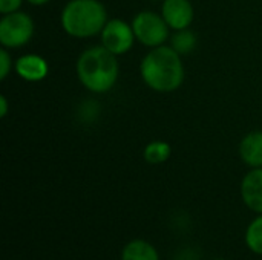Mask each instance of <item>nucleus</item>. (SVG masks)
Instances as JSON below:
<instances>
[{
	"instance_id": "nucleus-10",
	"label": "nucleus",
	"mask_w": 262,
	"mask_h": 260,
	"mask_svg": "<svg viewBox=\"0 0 262 260\" xmlns=\"http://www.w3.org/2000/svg\"><path fill=\"white\" fill-rule=\"evenodd\" d=\"M239 156L250 169L262 167V130L247 133L239 143Z\"/></svg>"
},
{
	"instance_id": "nucleus-15",
	"label": "nucleus",
	"mask_w": 262,
	"mask_h": 260,
	"mask_svg": "<svg viewBox=\"0 0 262 260\" xmlns=\"http://www.w3.org/2000/svg\"><path fill=\"white\" fill-rule=\"evenodd\" d=\"M12 67H14L12 57L9 55L6 48H2V51H0V80H6V77L9 75Z\"/></svg>"
},
{
	"instance_id": "nucleus-17",
	"label": "nucleus",
	"mask_w": 262,
	"mask_h": 260,
	"mask_svg": "<svg viewBox=\"0 0 262 260\" xmlns=\"http://www.w3.org/2000/svg\"><path fill=\"white\" fill-rule=\"evenodd\" d=\"M8 100H6V97L5 95H0V116L2 118H5L6 115H8Z\"/></svg>"
},
{
	"instance_id": "nucleus-11",
	"label": "nucleus",
	"mask_w": 262,
	"mask_h": 260,
	"mask_svg": "<svg viewBox=\"0 0 262 260\" xmlns=\"http://www.w3.org/2000/svg\"><path fill=\"white\" fill-rule=\"evenodd\" d=\"M121 260H160L157 248L143 239H135L126 244L121 253Z\"/></svg>"
},
{
	"instance_id": "nucleus-16",
	"label": "nucleus",
	"mask_w": 262,
	"mask_h": 260,
	"mask_svg": "<svg viewBox=\"0 0 262 260\" xmlns=\"http://www.w3.org/2000/svg\"><path fill=\"white\" fill-rule=\"evenodd\" d=\"M23 0H0V12L2 14H11L20 9Z\"/></svg>"
},
{
	"instance_id": "nucleus-3",
	"label": "nucleus",
	"mask_w": 262,
	"mask_h": 260,
	"mask_svg": "<svg viewBox=\"0 0 262 260\" xmlns=\"http://www.w3.org/2000/svg\"><path fill=\"white\" fill-rule=\"evenodd\" d=\"M107 20V11L100 0H69L60 15L63 31L74 38L101 34Z\"/></svg>"
},
{
	"instance_id": "nucleus-8",
	"label": "nucleus",
	"mask_w": 262,
	"mask_h": 260,
	"mask_svg": "<svg viewBox=\"0 0 262 260\" xmlns=\"http://www.w3.org/2000/svg\"><path fill=\"white\" fill-rule=\"evenodd\" d=\"M14 70L21 80L28 83H38L48 77L49 64L37 54H25L14 61Z\"/></svg>"
},
{
	"instance_id": "nucleus-14",
	"label": "nucleus",
	"mask_w": 262,
	"mask_h": 260,
	"mask_svg": "<svg viewBox=\"0 0 262 260\" xmlns=\"http://www.w3.org/2000/svg\"><path fill=\"white\" fill-rule=\"evenodd\" d=\"M246 244L250 251L262 256V215L255 218L246 230Z\"/></svg>"
},
{
	"instance_id": "nucleus-9",
	"label": "nucleus",
	"mask_w": 262,
	"mask_h": 260,
	"mask_svg": "<svg viewBox=\"0 0 262 260\" xmlns=\"http://www.w3.org/2000/svg\"><path fill=\"white\" fill-rule=\"evenodd\" d=\"M241 198L246 207L262 215V167L246 173L241 181Z\"/></svg>"
},
{
	"instance_id": "nucleus-7",
	"label": "nucleus",
	"mask_w": 262,
	"mask_h": 260,
	"mask_svg": "<svg viewBox=\"0 0 262 260\" xmlns=\"http://www.w3.org/2000/svg\"><path fill=\"white\" fill-rule=\"evenodd\" d=\"M161 15L172 31L187 29L193 18L195 9L190 0H164L161 5Z\"/></svg>"
},
{
	"instance_id": "nucleus-4",
	"label": "nucleus",
	"mask_w": 262,
	"mask_h": 260,
	"mask_svg": "<svg viewBox=\"0 0 262 260\" xmlns=\"http://www.w3.org/2000/svg\"><path fill=\"white\" fill-rule=\"evenodd\" d=\"M137 41L146 48H158L166 44L170 37V28L161 14L155 11H141L132 20Z\"/></svg>"
},
{
	"instance_id": "nucleus-6",
	"label": "nucleus",
	"mask_w": 262,
	"mask_h": 260,
	"mask_svg": "<svg viewBox=\"0 0 262 260\" xmlns=\"http://www.w3.org/2000/svg\"><path fill=\"white\" fill-rule=\"evenodd\" d=\"M100 37H101V44L117 57L127 54L137 40L132 23H127L121 18L107 20Z\"/></svg>"
},
{
	"instance_id": "nucleus-18",
	"label": "nucleus",
	"mask_w": 262,
	"mask_h": 260,
	"mask_svg": "<svg viewBox=\"0 0 262 260\" xmlns=\"http://www.w3.org/2000/svg\"><path fill=\"white\" fill-rule=\"evenodd\" d=\"M25 2H28L29 5H34V6H43V5L49 3L51 0H25Z\"/></svg>"
},
{
	"instance_id": "nucleus-19",
	"label": "nucleus",
	"mask_w": 262,
	"mask_h": 260,
	"mask_svg": "<svg viewBox=\"0 0 262 260\" xmlns=\"http://www.w3.org/2000/svg\"><path fill=\"white\" fill-rule=\"evenodd\" d=\"M215 260H226V259H215Z\"/></svg>"
},
{
	"instance_id": "nucleus-12",
	"label": "nucleus",
	"mask_w": 262,
	"mask_h": 260,
	"mask_svg": "<svg viewBox=\"0 0 262 260\" xmlns=\"http://www.w3.org/2000/svg\"><path fill=\"white\" fill-rule=\"evenodd\" d=\"M172 155V147L166 141H152L143 150V158L149 164H163Z\"/></svg>"
},
{
	"instance_id": "nucleus-1",
	"label": "nucleus",
	"mask_w": 262,
	"mask_h": 260,
	"mask_svg": "<svg viewBox=\"0 0 262 260\" xmlns=\"http://www.w3.org/2000/svg\"><path fill=\"white\" fill-rule=\"evenodd\" d=\"M140 75L144 84L160 93L175 92L184 83V64L181 55L172 46L150 49L141 60Z\"/></svg>"
},
{
	"instance_id": "nucleus-13",
	"label": "nucleus",
	"mask_w": 262,
	"mask_h": 260,
	"mask_svg": "<svg viewBox=\"0 0 262 260\" xmlns=\"http://www.w3.org/2000/svg\"><path fill=\"white\" fill-rule=\"evenodd\" d=\"M196 35L187 28V29H180V31H173V35L170 38V46L183 57L190 54L195 48H196Z\"/></svg>"
},
{
	"instance_id": "nucleus-2",
	"label": "nucleus",
	"mask_w": 262,
	"mask_h": 260,
	"mask_svg": "<svg viewBox=\"0 0 262 260\" xmlns=\"http://www.w3.org/2000/svg\"><path fill=\"white\" fill-rule=\"evenodd\" d=\"M75 70L83 87L92 93H106L115 86L120 67L117 55L109 52L103 44H97L80 54Z\"/></svg>"
},
{
	"instance_id": "nucleus-5",
	"label": "nucleus",
	"mask_w": 262,
	"mask_h": 260,
	"mask_svg": "<svg viewBox=\"0 0 262 260\" xmlns=\"http://www.w3.org/2000/svg\"><path fill=\"white\" fill-rule=\"evenodd\" d=\"M34 31V20L26 12L15 11L3 14L0 18V44L6 49L21 48L31 41Z\"/></svg>"
}]
</instances>
